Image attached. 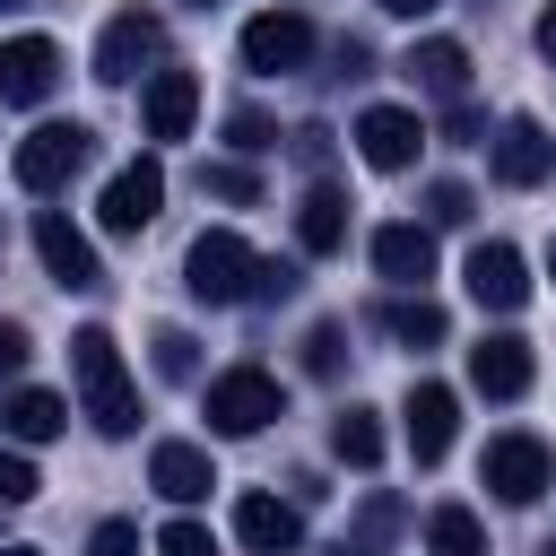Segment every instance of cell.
<instances>
[{"label": "cell", "mask_w": 556, "mask_h": 556, "mask_svg": "<svg viewBox=\"0 0 556 556\" xmlns=\"http://www.w3.org/2000/svg\"><path fill=\"white\" fill-rule=\"evenodd\" d=\"M70 382H78V417L96 426V434H130L139 426V391H130V365H122V348H113V330L104 321H87L78 339H70Z\"/></svg>", "instance_id": "1"}, {"label": "cell", "mask_w": 556, "mask_h": 556, "mask_svg": "<svg viewBox=\"0 0 556 556\" xmlns=\"http://www.w3.org/2000/svg\"><path fill=\"white\" fill-rule=\"evenodd\" d=\"M87 156H96V130H87V122H43V130L17 139L9 174H17L35 200H52V191H70V182L87 174Z\"/></svg>", "instance_id": "2"}, {"label": "cell", "mask_w": 556, "mask_h": 556, "mask_svg": "<svg viewBox=\"0 0 556 556\" xmlns=\"http://www.w3.org/2000/svg\"><path fill=\"white\" fill-rule=\"evenodd\" d=\"M252 261H261V252H252L235 226H208V235L182 252V287H191L200 304H243V295H252Z\"/></svg>", "instance_id": "3"}, {"label": "cell", "mask_w": 556, "mask_h": 556, "mask_svg": "<svg viewBox=\"0 0 556 556\" xmlns=\"http://www.w3.org/2000/svg\"><path fill=\"white\" fill-rule=\"evenodd\" d=\"M269 417H287V391L261 365H235L208 382V434H261Z\"/></svg>", "instance_id": "4"}, {"label": "cell", "mask_w": 556, "mask_h": 556, "mask_svg": "<svg viewBox=\"0 0 556 556\" xmlns=\"http://www.w3.org/2000/svg\"><path fill=\"white\" fill-rule=\"evenodd\" d=\"M156 52H165V17H156V9H113L104 35H96V78H104V87H130Z\"/></svg>", "instance_id": "5"}, {"label": "cell", "mask_w": 556, "mask_h": 556, "mask_svg": "<svg viewBox=\"0 0 556 556\" xmlns=\"http://www.w3.org/2000/svg\"><path fill=\"white\" fill-rule=\"evenodd\" d=\"M478 478L495 486V504H539V495L556 486V460H547L539 434H495L486 460H478Z\"/></svg>", "instance_id": "6"}, {"label": "cell", "mask_w": 556, "mask_h": 556, "mask_svg": "<svg viewBox=\"0 0 556 556\" xmlns=\"http://www.w3.org/2000/svg\"><path fill=\"white\" fill-rule=\"evenodd\" d=\"M304 61H313V17H295V9H261V17L243 26V70L287 78V70H304Z\"/></svg>", "instance_id": "7"}, {"label": "cell", "mask_w": 556, "mask_h": 556, "mask_svg": "<svg viewBox=\"0 0 556 556\" xmlns=\"http://www.w3.org/2000/svg\"><path fill=\"white\" fill-rule=\"evenodd\" d=\"M156 208H165V165L156 156H130L113 182H104V235H139V226H156Z\"/></svg>", "instance_id": "8"}, {"label": "cell", "mask_w": 556, "mask_h": 556, "mask_svg": "<svg viewBox=\"0 0 556 556\" xmlns=\"http://www.w3.org/2000/svg\"><path fill=\"white\" fill-rule=\"evenodd\" d=\"M417 148H426V122H417L408 104H374V113L356 122V156H365L374 174H408Z\"/></svg>", "instance_id": "9"}, {"label": "cell", "mask_w": 556, "mask_h": 556, "mask_svg": "<svg viewBox=\"0 0 556 556\" xmlns=\"http://www.w3.org/2000/svg\"><path fill=\"white\" fill-rule=\"evenodd\" d=\"M61 87V43L52 35H9L0 43V104H43Z\"/></svg>", "instance_id": "10"}, {"label": "cell", "mask_w": 556, "mask_h": 556, "mask_svg": "<svg viewBox=\"0 0 556 556\" xmlns=\"http://www.w3.org/2000/svg\"><path fill=\"white\" fill-rule=\"evenodd\" d=\"M374 269H382L391 287L426 295V278H434V226H408V217L374 226Z\"/></svg>", "instance_id": "11"}, {"label": "cell", "mask_w": 556, "mask_h": 556, "mask_svg": "<svg viewBox=\"0 0 556 556\" xmlns=\"http://www.w3.org/2000/svg\"><path fill=\"white\" fill-rule=\"evenodd\" d=\"M460 278H469V295H478L486 313H521V304H530V261H521L513 243H478Z\"/></svg>", "instance_id": "12"}, {"label": "cell", "mask_w": 556, "mask_h": 556, "mask_svg": "<svg viewBox=\"0 0 556 556\" xmlns=\"http://www.w3.org/2000/svg\"><path fill=\"white\" fill-rule=\"evenodd\" d=\"M530 374H539V356H530V339H521V330H495V339H478V348H469V382H478L486 400H521V391H530Z\"/></svg>", "instance_id": "13"}, {"label": "cell", "mask_w": 556, "mask_h": 556, "mask_svg": "<svg viewBox=\"0 0 556 556\" xmlns=\"http://www.w3.org/2000/svg\"><path fill=\"white\" fill-rule=\"evenodd\" d=\"M400 417H408V460H417V469H434V460L452 452V434H460V400H452L443 382H417Z\"/></svg>", "instance_id": "14"}, {"label": "cell", "mask_w": 556, "mask_h": 556, "mask_svg": "<svg viewBox=\"0 0 556 556\" xmlns=\"http://www.w3.org/2000/svg\"><path fill=\"white\" fill-rule=\"evenodd\" d=\"M547 165H556V139H547L530 113H513V122L495 130V182H504V191H530V182H547Z\"/></svg>", "instance_id": "15"}, {"label": "cell", "mask_w": 556, "mask_h": 556, "mask_svg": "<svg viewBox=\"0 0 556 556\" xmlns=\"http://www.w3.org/2000/svg\"><path fill=\"white\" fill-rule=\"evenodd\" d=\"M35 252H43V269L61 278V287H104V269H96V243L61 217V208H35Z\"/></svg>", "instance_id": "16"}, {"label": "cell", "mask_w": 556, "mask_h": 556, "mask_svg": "<svg viewBox=\"0 0 556 556\" xmlns=\"http://www.w3.org/2000/svg\"><path fill=\"white\" fill-rule=\"evenodd\" d=\"M235 539H243V547H252V556H287V547H295V539H304V513H295V504H278V495H261V486H252V495H235Z\"/></svg>", "instance_id": "17"}, {"label": "cell", "mask_w": 556, "mask_h": 556, "mask_svg": "<svg viewBox=\"0 0 556 556\" xmlns=\"http://www.w3.org/2000/svg\"><path fill=\"white\" fill-rule=\"evenodd\" d=\"M191 113H200V78H191V70H156L148 96H139L148 139H191Z\"/></svg>", "instance_id": "18"}, {"label": "cell", "mask_w": 556, "mask_h": 556, "mask_svg": "<svg viewBox=\"0 0 556 556\" xmlns=\"http://www.w3.org/2000/svg\"><path fill=\"white\" fill-rule=\"evenodd\" d=\"M408 87H426V96H443V104H460L469 96V52L452 43V35H426V43H408Z\"/></svg>", "instance_id": "19"}, {"label": "cell", "mask_w": 556, "mask_h": 556, "mask_svg": "<svg viewBox=\"0 0 556 556\" xmlns=\"http://www.w3.org/2000/svg\"><path fill=\"white\" fill-rule=\"evenodd\" d=\"M148 486H156L165 504H200V495L217 486V469H208L200 443H156V452H148Z\"/></svg>", "instance_id": "20"}, {"label": "cell", "mask_w": 556, "mask_h": 556, "mask_svg": "<svg viewBox=\"0 0 556 556\" xmlns=\"http://www.w3.org/2000/svg\"><path fill=\"white\" fill-rule=\"evenodd\" d=\"M295 243H304V261H321V252L348 243V191H339V182H313V191L295 200Z\"/></svg>", "instance_id": "21"}, {"label": "cell", "mask_w": 556, "mask_h": 556, "mask_svg": "<svg viewBox=\"0 0 556 556\" xmlns=\"http://www.w3.org/2000/svg\"><path fill=\"white\" fill-rule=\"evenodd\" d=\"M0 426H9L17 443H52V434L70 426V400H61V391H9Z\"/></svg>", "instance_id": "22"}, {"label": "cell", "mask_w": 556, "mask_h": 556, "mask_svg": "<svg viewBox=\"0 0 556 556\" xmlns=\"http://www.w3.org/2000/svg\"><path fill=\"white\" fill-rule=\"evenodd\" d=\"M382 330H391L400 348H434L452 321H443V304H434V295H400V304H382Z\"/></svg>", "instance_id": "23"}, {"label": "cell", "mask_w": 556, "mask_h": 556, "mask_svg": "<svg viewBox=\"0 0 556 556\" xmlns=\"http://www.w3.org/2000/svg\"><path fill=\"white\" fill-rule=\"evenodd\" d=\"M330 452H339L348 469H374V460H382V417H374V408H339V417H330Z\"/></svg>", "instance_id": "24"}, {"label": "cell", "mask_w": 556, "mask_h": 556, "mask_svg": "<svg viewBox=\"0 0 556 556\" xmlns=\"http://www.w3.org/2000/svg\"><path fill=\"white\" fill-rule=\"evenodd\" d=\"M426 547H434V556H486V530H478L469 504H434V513H426Z\"/></svg>", "instance_id": "25"}, {"label": "cell", "mask_w": 556, "mask_h": 556, "mask_svg": "<svg viewBox=\"0 0 556 556\" xmlns=\"http://www.w3.org/2000/svg\"><path fill=\"white\" fill-rule=\"evenodd\" d=\"M391 530H400V495H365V513H356V530L339 539V556H382Z\"/></svg>", "instance_id": "26"}, {"label": "cell", "mask_w": 556, "mask_h": 556, "mask_svg": "<svg viewBox=\"0 0 556 556\" xmlns=\"http://www.w3.org/2000/svg\"><path fill=\"white\" fill-rule=\"evenodd\" d=\"M339 365H348V321H313V330H304V374L330 382Z\"/></svg>", "instance_id": "27"}, {"label": "cell", "mask_w": 556, "mask_h": 556, "mask_svg": "<svg viewBox=\"0 0 556 556\" xmlns=\"http://www.w3.org/2000/svg\"><path fill=\"white\" fill-rule=\"evenodd\" d=\"M200 191H217V200H261V174L235 165V156H208V165H200Z\"/></svg>", "instance_id": "28"}, {"label": "cell", "mask_w": 556, "mask_h": 556, "mask_svg": "<svg viewBox=\"0 0 556 556\" xmlns=\"http://www.w3.org/2000/svg\"><path fill=\"white\" fill-rule=\"evenodd\" d=\"M156 374L165 382H200V339L191 330H156Z\"/></svg>", "instance_id": "29"}, {"label": "cell", "mask_w": 556, "mask_h": 556, "mask_svg": "<svg viewBox=\"0 0 556 556\" xmlns=\"http://www.w3.org/2000/svg\"><path fill=\"white\" fill-rule=\"evenodd\" d=\"M295 287H304L295 261H252V295H243V304H287Z\"/></svg>", "instance_id": "30"}, {"label": "cell", "mask_w": 556, "mask_h": 556, "mask_svg": "<svg viewBox=\"0 0 556 556\" xmlns=\"http://www.w3.org/2000/svg\"><path fill=\"white\" fill-rule=\"evenodd\" d=\"M426 226H469V191L460 182H426Z\"/></svg>", "instance_id": "31"}, {"label": "cell", "mask_w": 556, "mask_h": 556, "mask_svg": "<svg viewBox=\"0 0 556 556\" xmlns=\"http://www.w3.org/2000/svg\"><path fill=\"white\" fill-rule=\"evenodd\" d=\"M156 556H217V539H208L200 521H165V530H156Z\"/></svg>", "instance_id": "32"}, {"label": "cell", "mask_w": 556, "mask_h": 556, "mask_svg": "<svg viewBox=\"0 0 556 556\" xmlns=\"http://www.w3.org/2000/svg\"><path fill=\"white\" fill-rule=\"evenodd\" d=\"M35 486H43L35 460L26 452H0V504H35Z\"/></svg>", "instance_id": "33"}, {"label": "cell", "mask_w": 556, "mask_h": 556, "mask_svg": "<svg viewBox=\"0 0 556 556\" xmlns=\"http://www.w3.org/2000/svg\"><path fill=\"white\" fill-rule=\"evenodd\" d=\"M87 556H139V530H130V521H96Z\"/></svg>", "instance_id": "34"}, {"label": "cell", "mask_w": 556, "mask_h": 556, "mask_svg": "<svg viewBox=\"0 0 556 556\" xmlns=\"http://www.w3.org/2000/svg\"><path fill=\"white\" fill-rule=\"evenodd\" d=\"M226 139H235V148H243V156H252V148H269V139H278V130H269V122H261V113H226Z\"/></svg>", "instance_id": "35"}, {"label": "cell", "mask_w": 556, "mask_h": 556, "mask_svg": "<svg viewBox=\"0 0 556 556\" xmlns=\"http://www.w3.org/2000/svg\"><path fill=\"white\" fill-rule=\"evenodd\" d=\"M35 348H26V321H0V374H17Z\"/></svg>", "instance_id": "36"}, {"label": "cell", "mask_w": 556, "mask_h": 556, "mask_svg": "<svg viewBox=\"0 0 556 556\" xmlns=\"http://www.w3.org/2000/svg\"><path fill=\"white\" fill-rule=\"evenodd\" d=\"M295 156H304V165H330V130L304 122V130H295Z\"/></svg>", "instance_id": "37"}, {"label": "cell", "mask_w": 556, "mask_h": 556, "mask_svg": "<svg viewBox=\"0 0 556 556\" xmlns=\"http://www.w3.org/2000/svg\"><path fill=\"white\" fill-rule=\"evenodd\" d=\"M539 52H547V61H556V0H547V9H539Z\"/></svg>", "instance_id": "38"}, {"label": "cell", "mask_w": 556, "mask_h": 556, "mask_svg": "<svg viewBox=\"0 0 556 556\" xmlns=\"http://www.w3.org/2000/svg\"><path fill=\"white\" fill-rule=\"evenodd\" d=\"M391 17H426V9H443V0H382Z\"/></svg>", "instance_id": "39"}, {"label": "cell", "mask_w": 556, "mask_h": 556, "mask_svg": "<svg viewBox=\"0 0 556 556\" xmlns=\"http://www.w3.org/2000/svg\"><path fill=\"white\" fill-rule=\"evenodd\" d=\"M0 556H35V547H0Z\"/></svg>", "instance_id": "40"}, {"label": "cell", "mask_w": 556, "mask_h": 556, "mask_svg": "<svg viewBox=\"0 0 556 556\" xmlns=\"http://www.w3.org/2000/svg\"><path fill=\"white\" fill-rule=\"evenodd\" d=\"M539 556H556V539H547V547H539Z\"/></svg>", "instance_id": "41"}, {"label": "cell", "mask_w": 556, "mask_h": 556, "mask_svg": "<svg viewBox=\"0 0 556 556\" xmlns=\"http://www.w3.org/2000/svg\"><path fill=\"white\" fill-rule=\"evenodd\" d=\"M547 269H556V243H547Z\"/></svg>", "instance_id": "42"}, {"label": "cell", "mask_w": 556, "mask_h": 556, "mask_svg": "<svg viewBox=\"0 0 556 556\" xmlns=\"http://www.w3.org/2000/svg\"><path fill=\"white\" fill-rule=\"evenodd\" d=\"M0 9H17V0H0Z\"/></svg>", "instance_id": "43"}, {"label": "cell", "mask_w": 556, "mask_h": 556, "mask_svg": "<svg viewBox=\"0 0 556 556\" xmlns=\"http://www.w3.org/2000/svg\"><path fill=\"white\" fill-rule=\"evenodd\" d=\"M0 252H9V243H0Z\"/></svg>", "instance_id": "44"}]
</instances>
